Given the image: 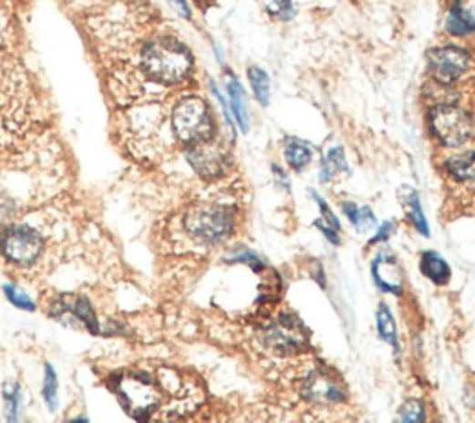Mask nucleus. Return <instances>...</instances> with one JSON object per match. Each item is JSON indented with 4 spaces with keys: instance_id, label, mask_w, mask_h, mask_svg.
Masks as SVG:
<instances>
[{
    "instance_id": "8",
    "label": "nucleus",
    "mask_w": 475,
    "mask_h": 423,
    "mask_svg": "<svg viewBox=\"0 0 475 423\" xmlns=\"http://www.w3.org/2000/svg\"><path fill=\"white\" fill-rule=\"evenodd\" d=\"M43 236L37 231L23 225L10 227L0 238V251L17 266H28V263L36 262L43 251Z\"/></svg>"
},
{
    "instance_id": "11",
    "label": "nucleus",
    "mask_w": 475,
    "mask_h": 423,
    "mask_svg": "<svg viewBox=\"0 0 475 423\" xmlns=\"http://www.w3.org/2000/svg\"><path fill=\"white\" fill-rule=\"evenodd\" d=\"M372 279L376 286L385 294H403V270L394 254L379 253L376 256V260L372 262Z\"/></svg>"
},
{
    "instance_id": "22",
    "label": "nucleus",
    "mask_w": 475,
    "mask_h": 423,
    "mask_svg": "<svg viewBox=\"0 0 475 423\" xmlns=\"http://www.w3.org/2000/svg\"><path fill=\"white\" fill-rule=\"evenodd\" d=\"M247 82L251 86L254 100L263 106V108H268L272 102V78L268 71L262 69L260 66H251L247 69Z\"/></svg>"
},
{
    "instance_id": "16",
    "label": "nucleus",
    "mask_w": 475,
    "mask_h": 423,
    "mask_svg": "<svg viewBox=\"0 0 475 423\" xmlns=\"http://www.w3.org/2000/svg\"><path fill=\"white\" fill-rule=\"evenodd\" d=\"M419 272L437 286H444L451 279V268L437 251H426L419 256Z\"/></svg>"
},
{
    "instance_id": "26",
    "label": "nucleus",
    "mask_w": 475,
    "mask_h": 423,
    "mask_svg": "<svg viewBox=\"0 0 475 423\" xmlns=\"http://www.w3.org/2000/svg\"><path fill=\"white\" fill-rule=\"evenodd\" d=\"M225 260L231 262V263H245V266H249L254 272H262L263 270V260L251 249H243V247L236 249Z\"/></svg>"
},
{
    "instance_id": "21",
    "label": "nucleus",
    "mask_w": 475,
    "mask_h": 423,
    "mask_svg": "<svg viewBox=\"0 0 475 423\" xmlns=\"http://www.w3.org/2000/svg\"><path fill=\"white\" fill-rule=\"evenodd\" d=\"M342 212L358 232H369L377 227V218L369 206H360L353 201H346L342 202Z\"/></svg>"
},
{
    "instance_id": "12",
    "label": "nucleus",
    "mask_w": 475,
    "mask_h": 423,
    "mask_svg": "<svg viewBox=\"0 0 475 423\" xmlns=\"http://www.w3.org/2000/svg\"><path fill=\"white\" fill-rule=\"evenodd\" d=\"M444 32L453 39L475 36V0H453L444 17Z\"/></svg>"
},
{
    "instance_id": "4",
    "label": "nucleus",
    "mask_w": 475,
    "mask_h": 423,
    "mask_svg": "<svg viewBox=\"0 0 475 423\" xmlns=\"http://www.w3.org/2000/svg\"><path fill=\"white\" fill-rule=\"evenodd\" d=\"M171 129L175 138L186 147H193L216 138V121L212 110H210L204 98L195 95L182 97L173 106Z\"/></svg>"
},
{
    "instance_id": "34",
    "label": "nucleus",
    "mask_w": 475,
    "mask_h": 423,
    "mask_svg": "<svg viewBox=\"0 0 475 423\" xmlns=\"http://www.w3.org/2000/svg\"><path fill=\"white\" fill-rule=\"evenodd\" d=\"M71 423H88L86 419H75V421H71Z\"/></svg>"
},
{
    "instance_id": "7",
    "label": "nucleus",
    "mask_w": 475,
    "mask_h": 423,
    "mask_svg": "<svg viewBox=\"0 0 475 423\" xmlns=\"http://www.w3.org/2000/svg\"><path fill=\"white\" fill-rule=\"evenodd\" d=\"M186 158L193 171L204 181L223 177L232 166V154L229 145L216 138L188 147Z\"/></svg>"
},
{
    "instance_id": "15",
    "label": "nucleus",
    "mask_w": 475,
    "mask_h": 423,
    "mask_svg": "<svg viewBox=\"0 0 475 423\" xmlns=\"http://www.w3.org/2000/svg\"><path fill=\"white\" fill-rule=\"evenodd\" d=\"M448 179L466 190H475V150L451 154L444 162Z\"/></svg>"
},
{
    "instance_id": "3",
    "label": "nucleus",
    "mask_w": 475,
    "mask_h": 423,
    "mask_svg": "<svg viewBox=\"0 0 475 423\" xmlns=\"http://www.w3.org/2000/svg\"><path fill=\"white\" fill-rule=\"evenodd\" d=\"M186 234L206 247L220 245L231 238L236 227V212L229 204L195 202L182 218Z\"/></svg>"
},
{
    "instance_id": "6",
    "label": "nucleus",
    "mask_w": 475,
    "mask_h": 423,
    "mask_svg": "<svg viewBox=\"0 0 475 423\" xmlns=\"http://www.w3.org/2000/svg\"><path fill=\"white\" fill-rule=\"evenodd\" d=\"M308 331L292 314H281L260 331L263 349L277 356H295L308 347Z\"/></svg>"
},
{
    "instance_id": "14",
    "label": "nucleus",
    "mask_w": 475,
    "mask_h": 423,
    "mask_svg": "<svg viewBox=\"0 0 475 423\" xmlns=\"http://www.w3.org/2000/svg\"><path fill=\"white\" fill-rule=\"evenodd\" d=\"M225 88H227V100L231 106V114L234 119V125L240 132L247 134L251 127L249 119V108H247V93L245 88L242 86L240 78L231 71L225 77Z\"/></svg>"
},
{
    "instance_id": "9",
    "label": "nucleus",
    "mask_w": 475,
    "mask_h": 423,
    "mask_svg": "<svg viewBox=\"0 0 475 423\" xmlns=\"http://www.w3.org/2000/svg\"><path fill=\"white\" fill-rule=\"evenodd\" d=\"M301 394L306 401L315 405H338L347 396L344 383L325 367L314 369L305 377Z\"/></svg>"
},
{
    "instance_id": "1",
    "label": "nucleus",
    "mask_w": 475,
    "mask_h": 423,
    "mask_svg": "<svg viewBox=\"0 0 475 423\" xmlns=\"http://www.w3.org/2000/svg\"><path fill=\"white\" fill-rule=\"evenodd\" d=\"M139 66L145 77L162 86H177L193 73V55L175 37H158L147 43L139 55Z\"/></svg>"
},
{
    "instance_id": "32",
    "label": "nucleus",
    "mask_w": 475,
    "mask_h": 423,
    "mask_svg": "<svg viewBox=\"0 0 475 423\" xmlns=\"http://www.w3.org/2000/svg\"><path fill=\"white\" fill-rule=\"evenodd\" d=\"M272 171H274V179H275V184L281 188V190H284V191H288L290 188H292V182H290V175L281 168V166H274L272 168Z\"/></svg>"
},
{
    "instance_id": "30",
    "label": "nucleus",
    "mask_w": 475,
    "mask_h": 423,
    "mask_svg": "<svg viewBox=\"0 0 475 423\" xmlns=\"http://www.w3.org/2000/svg\"><path fill=\"white\" fill-rule=\"evenodd\" d=\"M394 232H396V222L387 220V222H383V223L377 227L376 236H374L372 240H369V243H372V245H376V243H385V242H388V240L394 236Z\"/></svg>"
},
{
    "instance_id": "2",
    "label": "nucleus",
    "mask_w": 475,
    "mask_h": 423,
    "mask_svg": "<svg viewBox=\"0 0 475 423\" xmlns=\"http://www.w3.org/2000/svg\"><path fill=\"white\" fill-rule=\"evenodd\" d=\"M428 130L442 149H462L475 138V114L460 100L431 104L428 110Z\"/></svg>"
},
{
    "instance_id": "13",
    "label": "nucleus",
    "mask_w": 475,
    "mask_h": 423,
    "mask_svg": "<svg viewBox=\"0 0 475 423\" xmlns=\"http://www.w3.org/2000/svg\"><path fill=\"white\" fill-rule=\"evenodd\" d=\"M119 390L127 401V405L134 412H145L152 405L158 403V390L156 387L145 377H127L121 381Z\"/></svg>"
},
{
    "instance_id": "24",
    "label": "nucleus",
    "mask_w": 475,
    "mask_h": 423,
    "mask_svg": "<svg viewBox=\"0 0 475 423\" xmlns=\"http://www.w3.org/2000/svg\"><path fill=\"white\" fill-rule=\"evenodd\" d=\"M263 10H266L277 21H290L294 17V3L292 0H260Z\"/></svg>"
},
{
    "instance_id": "33",
    "label": "nucleus",
    "mask_w": 475,
    "mask_h": 423,
    "mask_svg": "<svg viewBox=\"0 0 475 423\" xmlns=\"http://www.w3.org/2000/svg\"><path fill=\"white\" fill-rule=\"evenodd\" d=\"M170 5L173 6V10H175L181 17H184V19H191V10H190V6H188L186 0H170Z\"/></svg>"
},
{
    "instance_id": "28",
    "label": "nucleus",
    "mask_w": 475,
    "mask_h": 423,
    "mask_svg": "<svg viewBox=\"0 0 475 423\" xmlns=\"http://www.w3.org/2000/svg\"><path fill=\"white\" fill-rule=\"evenodd\" d=\"M5 292H6L8 299H10L17 308L34 310V301H32L25 292H21L19 288H15V286H12V284H6V286H5Z\"/></svg>"
},
{
    "instance_id": "27",
    "label": "nucleus",
    "mask_w": 475,
    "mask_h": 423,
    "mask_svg": "<svg viewBox=\"0 0 475 423\" xmlns=\"http://www.w3.org/2000/svg\"><path fill=\"white\" fill-rule=\"evenodd\" d=\"M310 197L314 199V202L318 204V208H320V220L325 223V225H329V227H333L335 231H338L340 232V229H342V225H340V222H338V218L335 216V212H333V208L327 204V201L318 193V191H314V190H310Z\"/></svg>"
},
{
    "instance_id": "10",
    "label": "nucleus",
    "mask_w": 475,
    "mask_h": 423,
    "mask_svg": "<svg viewBox=\"0 0 475 423\" xmlns=\"http://www.w3.org/2000/svg\"><path fill=\"white\" fill-rule=\"evenodd\" d=\"M55 315L58 322L67 324L69 327H82L93 335L98 333V325L95 320V314L89 306V303L78 295H64L58 304H55Z\"/></svg>"
},
{
    "instance_id": "23",
    "label": "nucleus",
    "mask_w": 475,
    "mask_h": 423,
    "mask_svg": "<svg viewBox=\"0 0 475 423\" xmlns=\"http://www.w3.org/2000/svg\"><path fill=\"white\" fill-rule=\"evenodd\" d=\"M394 423H426V405L419 399H408L398 410Z\"/></svg>"
},
{
    "instance_id": "29",
    "label": "nucleus",
    "mask_w": 475,
    "mask_h": 423,
    "mask_svg": "<svg viewBox=\"0 0 475 423\" xmlns=\"http://www.w3.org/2000/svg\"><path fill=\"white\" fill-rule=\"evenodd\" d=\"M5 399L8 405V423H17V410H19V392L17 387H8L5 392Z\"/></svg>"
},
{
    "instance_id": "35",
    "label": "nucleus",
    "mask_w": 475,
    "mask_h": 423,
    "mask_svg": "<svg viewBox=\"0 0 475 423\" xmlns=\"http://www.w3.org/2000/svg\"><path fill=\"white\" fill-rule=\"evenodd\" d=\"M170 423H182V421H170Z\"/></svg>"
},
{
    "instance_id": "20",
    "label": "nucleus",
    "mask_w": 475,
    "mask_h": 423,
    "mask_svg": "<svg viewBox=\"0 0 475 423\" xmlns=\"http://www.w3.org/2000/svg\"><path fill=\"white\" fill-rule=\"evenodd\" d=\"M376 324H377V335L383 342H387L396 355H399L401 351V344H399V336H398V325L394 320L392 310L385 304L379 303L377 312H376Z\"/></svg>"
},
{
    "instance_id": "18",
    "label": "nucleus",
    "mask_w": 475,
    "mask_h": 423,
    "mask_svg": "<svg viewBox=\"0 0 475 423\" xmlns=\"http://www.w3.org/2000/svg\"><path fill=\"white\" fill-rule=\"evenodd\" d=\"M349 173V164L346 158V150L340 145H333L322 160L320 166V182L322 184H329L335 179H338L340 175H347Z\"/></svg>"
},
{
    "instance_id": "31",
    "label": "nucleus",
    "mask_w": 475,
    "mask_h": 423,
    "mask_svg": "<svg viewBox=\"0 0 475 423\" xmlns=\"http://www.w3.org/2000/svg\"><path fill=\"white\" fill-rule=\"evenodd\" d=\"M314 225H315V229H318V231H320V232H322V234H324V236L333 243V245H340L342 240H340V232H338V231H335L333 227L325 225L322 220H315Z\"/></svg>"
},
{
    "instance_id": "17",
    "label": "nucleus",
    "mask_w": 475,
    "mask_h": 423,
    "mask_svg": "<svg viewBox=\"0 0 475 423\" xmlns=\"http://www.w3.org/2000/svg\"><path fill=\"white\" fill-rule=\"evenodd\" d=\"M284 162L294 171H305L314 160V149L310 143L299 138H286L283 145Z\"/></svg>"
},
{
    "instance_id": "25",
    "label": "nucleus",
    "mask_w": 475,
    "mask_h": 423,
    "mask_svg": "<svg viewBox=\"0 0 475 423\" xmlns=\"http://www.w3.org/2000/svg\"><path fill=\"white\" fill-rule=\"evenodd\" d=\"M43 397L48 403L50 410L57 408V399H58V379L55 374V367L50 364L45 366V381H43Z\"/></svg>"
},
{
    "instance_id": "19",
    "label": "nucleus",
    "mask_w": 475,
    "mask_h": 423,
    "mask_svg": "<svg viewBox=\"0 0 475 423\" xmlns=\"http://www.w3.org/2000/svg\"><path fill=\"white\" fill-rule=\"evenodd\" d=\"M403 208H405V214H407V220L410 222V225L416 229L418 234L429 238L431 231H429V223H428V218L424 214V206H421V201H419V195L416 190L408 188L405 191V197H403Z\"/></svg>"
},
{
    "instance_id": "5",
    "label": "nucleus",
    "mask_w": 475,
    "mask_h": 423,
    "mask_svg": "<svg viewBox=\"0 0 475 423\" xmlns=\"http://www.w3.org/2000/svg\"><path fill=\"white\" fill-rule=\"evenodd\" d=\"M475 69L473 50L448 41L428 50V75L437 86L457 88Z\"/></svg>"
}]
</instances>
